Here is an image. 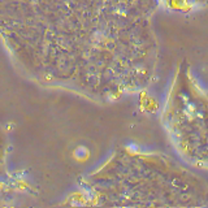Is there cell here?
I'll use <instances>...</instances> for the list:
<instances>
[{"mask_svg": "<svg viewBox=\"0 0 208 208\" xmlns=\"http://www.w3.org/2000/svg\"><path fill=\"white\" fill-rule=\"evenodd\" d=\"M77 155V158H80V159H82V158H85V156L87 155V150L85 148V147H78V148L76 150V152H74Z\"/></svg>", "mask_w": 208, "mask_h": 208, "instance_id": "6da1fadb", "label": "cell"}]
</instances>
